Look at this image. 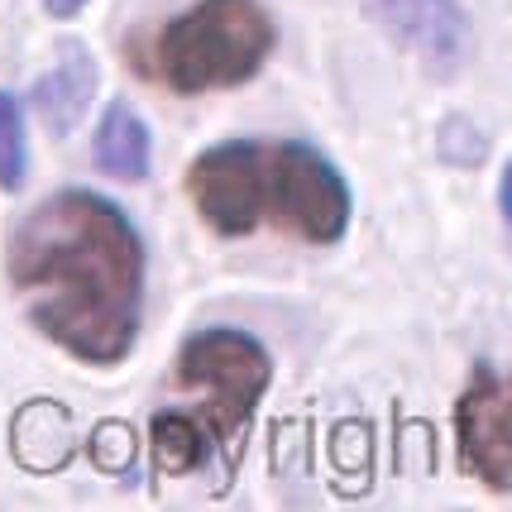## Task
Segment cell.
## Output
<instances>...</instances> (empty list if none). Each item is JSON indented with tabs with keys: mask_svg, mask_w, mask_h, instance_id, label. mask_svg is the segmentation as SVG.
I'll return each mask as SVG.
<instances>
[{
	"mask_svg": "<svg viewBox=\"0 0 512 512\" xmlns=\"http://www.w3.org/2000/svg\"><path fill=\"white\" fill-rule=\"evenodd\" d=\"M10 283L39 331L82 364H120L144 316V245L96 192H58L10 230Z\"/></svg>",
	"mask_w": 512,
	"mask_h": 512,
	"instance_id": "6da1fadb",
	"label": "cell"
},
{
	"mask_svg": "<svg viewBox=\"0 0 512 512\" xmlns=\"http://www.w3.org/2000/svg\"><path fill=\"white\" fill-rule=\"evenodd\" d=\"M187 197L216 235H254L259 225L335 245L350 225V187L331 158L297 139H225L187 168Z\"/></svg>",
	"mask_w": 512,
	"mask_h": 512,
	"instance_id": "7a4b0ae2",
	"label": "cell"
},
{
	"mask_svg": "<svg viewBox=\"0 0 512 512\" xmlns=\"http://www.w3.org/2000/svg\"><path fill=\"white\" fill-rule=\"evenodd\" d=\"M173 379H178V388L197 393L201 402L192 412H178V407L158 412L154 450L163 469L187 474V469L206 465L211 446H225L240 436V426L249 422L254 402L264 398L268 379H273V364L249 331L211 326L182 345Z\"/></svg>",
	"mask_w": 512,
	"mask_h": 512,
	"instance_id": "3957f363",
	"label": "cell"
},
{
	"mask_svg": "<svg viewBox=\"0 0 512 512\" xmlns=\"http://www.w3.org/2000/svg\"><path fill=\"white\" fill-rule=\"evenodd\" d=\"M268 48L273 20L259 0H197L187 15H173L158 29L134 67L178 96H201L249 82Z\"/></svg>",
	"mask_w": 512,
	"mask_h": 512,
	"instance_id": "277c9868",
	"label": "cell"
},
{
	"mask_svg": "<svg viewBox=\"0 0 512 512\" xmlns=\"http://www.w3.org/2000/svg\"><path fill=\"white\" fill-rule=\"evenodd\" d=\"M455 431L465 469H474L489 489H512V383L479 369L455 407Z\"/></svg>",
	"mask_w": 512,
	"mask_h": 512,
	"instance_id": "5b68a950",
	"label": "cell"
},
{
	"mask_svg": "<svg viewBox=\"0 0 512 512\" xmlns=\"http://www.w3.org/2000/svg\"><path fill=\"white\" fill-rule=\"evenodd\" d=\"M364 10L431 72H455L469 53V20L455 0H364Z\"/></svg>",
	"mask_w": 512,
	"mask_h": 512,
	"instance_id": "8992f818",
	"label": "cell"
},
{
	"mask_svg": "<svg viewBox=\"0 0 512 512\" xmlns=\"http://www.w3.org/2000/svg\"><path fill=\"white\" fill-rule=\"evenodd\" d=\"M91 158L101 173H111L120 182H139L149 173V158H154V144H149V125L125 106V101H111L101 125H96V139H91Z\"/></svg>",
	"mask_w": 512,
	"mask_h": 512,
	"instance_id": "52a82bcc",
	"label": "cell"
},
{
	"mask_svg": "<svg viewBox=\"0 0 512 512\" xmlns=\"http://www.w3.org/2000/svg\"><path fill=\"white\" fill-rule=\"evenodd\" d=\"M91 91H96V63H91V53L82 44L67 48L63 63L53 67L48 77H39V87H34V106L44 115L53 130L63 134L67 125H77V115L87 111Z\"/></svg>",
	"mask_w": 512,
	"mask_h": 512,
	"instance_id": "ba28073f",
	"label": "cell"
},
{
	"mask_svg": "<svg viewBox=\"0 0 512 512\" xmlns=\"http://www.w3.org/2000/svg\"><path fill=\"white\" fill-rule=\"evenodd\" d=\"M24 173H29V139H24L20 101L10 91H0V187L20 192Z\"/></svg>",
	"mask_w": 512,
	"mask_h": 512,
	"instance_id": "9c48e42d",
	"label": "cell"
},
{
	"mask_svg": "<svg viewBox=\"0 0 512 512\" xmlns=\"http://www.w3.org/2000/svg\"><path fill=\"white\" fill-rule=\"evenodd\" d=\"M498 201H503V221L512 230V163L503 168V182H498Z\"/></svg>",
	"mask_w": 512,
	"mask_h": 512,
	"instance_id": "30bf717a",
	"label": "cell"
},
{
	"mask_svg": "<svg viewBox=\"0 0 512 512\" xmlns=\"http://www.w3.org/2000/svg\"><path fill=\"white\" fill-rule=\"evenodd\" d=\"M44 5H48V15H58V20H72V15H77V10H82L87 0H44Z\"/></svg>",
	"mask_w": 512,
	"mask_h": 512,
	"instance_id": "8fae6325",
	"label": "cell"
}]
</instances>
